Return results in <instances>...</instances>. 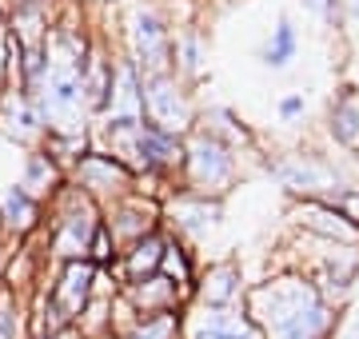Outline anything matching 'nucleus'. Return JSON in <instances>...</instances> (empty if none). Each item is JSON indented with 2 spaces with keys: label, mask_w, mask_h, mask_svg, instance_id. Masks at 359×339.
<instances>
[{
  "label": "nucleus",
  "mask_w": 359,
  "mask_h": 339,
  "mask_svg": "<svg viewBox=\"0 0 359 339\" xmlns=\"http://www.w3.org/2000/svg\"><path fill=\"white\" fill-rule=\"evenodd\" d=\"M40 228H44V200L25 192L20 184L4 188V196H0V244L13 248V244L36 240Z\"/></svg>",
  "instance_id": "ddd939ff"
},
{
  "label": "nucleus",
  "mask_w": 359,
  "mask_h": 339,
  "mask_svg": "<svg viewBox=\"0 0 359 339\" xmlns=\"http://www.w3.org/2000/svg\"><path fill=\"white\" fill-rule=\"evenodd\" d=\"M292 223L311 240H332V244H351L359 248V223H351L332 200L323 196H299L292 204Z\"/></svg>",
  "instance_id": "9d476101"
},
{
  "label": "nucleus",
  "mask_w": 359,
  "mask_h": 339,
  "mask_svg": "<svg viewBox=\"0 0 359 339\" xmlns=\"http://www.w3.org/2000/svg\"><path fill=\"white\" fill-rule=\"evenodd\" d=\"M355 13H359V0H355Z\"/></svg>",
  "instance_id": "2f4dec72"
},
{
  "label": "nucleus",
  "mask_w": 359,
  "mask_h": 339,
  "mask_svg": "<svg viewBox=\"0 0 359 339\" xmlns=\"http://www.w3.org/2000/svg\"><path fill=\"white\" fill-rule=\"evenodd\" d=\"M0 96H4V92H0Z\"/></svg>",
  "instance_id": "72a5a7b5"
},
{
  "label": "nucleus",
  "mask_w": 359,
  "mask_h": 339,
  "mask_svg": "<svg viewBox=\"0 0 359 339\" xmlns=\"http://www.w3.org/2000/svg\"><path fill=\"white\" fill-rule=\"evenodd\" d=\"M65 180H68V172L60 168L48 152H40V148H28L25 152V168H20V180H16L25 192H32L36 200L48 204V200L65 188Z\"/></svg>",
  "instance_id": "a211bd4d"
},
{
  "label": "nucleus",
  "mask_w": 359,
  "mask_h": 339,
  "mask_svg": "<svg viewBox=\"0 0 359 339\" xmlns=\"http://www.w3.org/2000/svg\"><path fill=\"white\" fill-rule=\"evenodd\" d=\"M16 4H40V0H13V8H16Z\"/></svg>",
  "instance_id": "c85d7f7f"
},
{
  "label": "nucleus",
  "mask_w": 359,
  "mask_h": 339,
  "mask_svg": "<svg viewBox=\"0 0 359 339\" xmlns=\"http://www.w3.org/2000/svg\"><path fill=\"white\" fill-rule=\"evenodd\" d=\"M144 120H152V124L176 132V136H188L196 128L192 92H188V84L176 72L144 76Z\"/></svg>",
  "instance_id": "39448f33"
},
{
  "label": "nucleus",
  "mask_w": 359,
  "mask_h": 339,
  "mask_svg": "<svg viewBox=\"0 0 359 339\" xmlns=\"http://www.w3.org/2000/svg\"><path fill=\"white\" fill-rule=\"evenodd\" d=\"M128 56H132V64L140 68L144 76L172 72V28L164 25V16L160 13H152V8L132 13Z\"/></svg>",
  "instance_id": "0eeeda50"
},
{
  "label": "nucleus",
  "mask_w": 359,
  "mask_h": 339,
  "mask_svg": "<svg viewBox=\"0 0 359 339\" xmlns=\"http://www.w3.org/2000/svg\"><path fill=\"white\" fill-rule=\"evenodd\" d=\"M4 20H8V16H4V8H0V28H4Z\"/></svg>",
  "instance_id": "c756f323"
},
{
  "label": "nucleus",
  "mask_w": 359,
  "mask_h": 339,
  "mask_svg": "<svg viewBox=\"0 0 359 339\" xmlns=\"http://www.w3.org/2000/svg\"><path fill=\"white\" fill-rule=\"evenodd\" d=\"M347 339H355V335H347Z\"/></svg>",
  "instance_id": "473e14b6"
},
{
  "label": "nucleus",
  "mask_w": 359,
  "mask_h": 339,
  "mask_svg": "<svg viewBox=\"0 0 359 339\" xmlns=\"http://www.w3.org/2000/svg\"><path fill=\"white\" fill-rule=\"evenodd\" d=\"M116 256H120V244L112 240V228H108V223H104V216H100V223H96V232H92V240H88V256H84V260H88L92 268L112 272Z\"/></svg>",
  "instance_id": "393cba45"
},
{
  "label": "nucleus",
  "mask_w": 359,
  "mask_h": 339,
  "mask_svg": "<svg viewBox=\"0 0 359 339\" xmlns=\"http://www.w3.org/2000/svg\"><path fill=\"white\" fill-rule=\"evenodd\" d=\"M92 144H96V136H92L88 120H80V124H52V128H44V136H40V152H48L60 168H72L84 152H88Z\"/></svg>",
  "instance_id": "f3484780"
},
{
  "label": "nucleus",
  "mask_w": 359,
  "mask_h": 339,
  "mask_svg": "<svg viewBox=\"0 0 359 339\" xmlns=\"http://www.w3.org/2000/svg\"><path fill=\"white\" fill-rule=\"evenodd\" d=\"M304 4H308L311 13H320L327 25H335V20H339V0H304Z\"/></svg>",
  "instance_id": "bb28decb"
},
{
  "label": "nucleus",
  "mask_w": 359,
  "mask_h": 339,
  "mask_svg": "<svg viewBox=\"0 0 359 339\" xmlns=\"http://www.w3.org/2000/svg\"><path fill=\"white\" fill-rule=\"evenodd\" d=\"M104 208L92 204L80 188L65 180V188L44 204V228H40V248L48 256V263H68L88 256V240L100 223Z\"/></svg>",
  "instance_id": "f03ea898"
},
{
  "label": "nucleus",
  "mask_w": 359,
  "mask_h": 339,
  "mask_svg": "<svg viewBox=\"0 0 359 339\" xmlns=\"http://www.w3.org/2000/svg\"><path fill=\"white\" fill-rule=\"evenodd\" d=\"M92 284H96V268L88 260H68V263H52L44 275V291L48 300L65 312L68 324H76V315L84 312V303L92 300Z\"/></svg>",
  "instance_id": "f8f14e48"
},
{
  "label": "nucleus",
  "mask_w": 359,
  "mask_h": 339,
  "mask_svg": "<svg viewBox=\"0 0 359 339\" xmlns=\"http://www.w3.org/2000/svg\"><path fill=\"white\" fill-rule=\"evenodd\" d=\"M295 48H299V36H295L292 20H280V25L271 28V40L259 48V60L268 68H287V60L295 56Z\"/></svg>",
  "instance_id": "5701e85b"
},
{
  "label": "nucleus",
  "mask_w": 359,
  "mask_h": 339,
  "mask_svg": "<svg viewBox=\"0 0 359 339\" xmlns=\"http://www.w3.org/2000/svg\"><path fill=\"white\" fill-rule=\"evenodd\" d=\"M0 256H4V244H0Z\"/></svg>",
  "instance_id": "7c9ffc66"
},
{
  "label": "nucleus",
  "mask_w": 359,
  "mask_h": 339,
  "mask_svg": "<svg viewBox=\"0 0 359 339\" xmlns=\"http://www.w3.org/2000/svg\"><path fill=\"white\" fill-rule=\"evenodd\" d=\"M0 339H28V296L0 284Z\"/></svg>",
  "instance_id": "4be33fe9"
},
{
  "label": "nucleus",
  "mask_w": 359,
  "mask_h": 339,
  "mask_svg": "<svg viewBox=\"0 0 359 339\" xmlns=\"http://www.w3.org/2000/svg\"><path fill=\"white\" fill-rule=\"evenodd\" d=\"M240 152L224 144L216 132H208L196 124L188 136H184V164H180V188L188 192H204V196H224L231 184H236V172H240Z\"/></svg>",
  "instance_id": "7ed1b4c3"
},
{
  "label": "nucleus",
  "mask_w": 359,
  "mask_h": 339,
  "mask_svg": "<svg viewBox=\"0 0 359 339\" xmlns=\"http://www.w3.org/2000/svg\"><path fill=\"white\" fill-rule=\"evenodd\" d=\"M204 60H208V44L196 28H184L180 36H172V72L180 80H196L204 72Z\"/></svg>",
  "instance_id": "412c9836"
},
{
  "label": "nucleus",
  "mask_w": 359,
  "mask_h": 339,
  "mask_svg": "<svg viewBox=\"0 0 359 339\" xmlns=\"http://www.w3.org/2000/svg\"><path fill=\"white\" fill-rule=\"evenodd\" d=\"M268 172L276 176V180L287 188V196H332L335 188H344L339 184V172L327 164V160H320V156H287V160H271L268 164Z\"/></svg>",
  "instance_id": "9b49d317"
},
{
  "label": "nucleus",
  "mask_w": 359,
  "mask_h": 339,
  "mask_svg": "<svg viewBox=\"0 0 359 339\" xmlns=\"http://www.w3.org/2000/svg\"><path fill=\"white\" fill-rule=\"evenodd\" d=\"M164 240H168V228H156V232H148V235H140V240H132V244L120 248L116 268H112V275L120 279V287L160 272V260H164Z\"/></svg>",
  "instance_id": "dca6fc26"
},
{
  "label": "nucleus",
  "mask_w": 359,
  "mask_h": 339,
  "mask_svg": "<svg viewBox=\"0 0 359 339\" xmlns=\"http://www.w3.org/2000/svg\"><path fill=\"white\" fill-rule=\"evenodd\" d=\"M200 251H196V244H188V240H180L176 232H168L164 240V260H160V275H168V279H176L188 296H192V284L196 275H200Z\"/></svg>",
  "instance_id": "6ab92c4d"
},
{
  "label": "nucleus",
  "mask_w": 359,
  "mask_h": 339,
  "mask_svg": "<svg viewBox=\"0 0 359 339\" xmlns=\"http://www.w3.org/2000/svg\"><path fill=\"white\" fill-rule=\"evenodd\" d=\"M104 223L112 228V240L124 248L132 240L164 228V200L160 196H148V192H132V196L116 200L104 208Z\"/></svg>",
  "instance_id": "1a4fd4ad"
},
{
  "label": "nucleus",
  "mask_w": 359,
  "mask_h": 339,
  "mask_svg": "<svg viewBox=\"0 0 359 339\" xmlns=\"http://www.w3.org/2000/svg\"><path fill=\"white\" fill-rule=\"evenodd\" d=\"M184 339H259L244 307H188Z\"/></svg>",
  "instance_id": "4468645a"
},
{
  "label": "nucleus",
  "mask_w": 359,
  "mask_h": 339,
  "mask_svg": "<svg viewBox=\"0 0 359 339\" xmlns=\"http://www.w3.org/2000/svg\"><path fill=\"white\" fill-rule=\"evenodd\" d=\"M219 220H224V196H204V192H188V188H172L164 196V228L188 244L219 228Z\"/></svg>",
  "instance_id": "423d86ee"
},
{
  "label": "nucleus",
  "mask_w": 359,
  "mask_h": 339,
  "mask_svg": "<svg viewBox=\"0 0 359 339\" xmlns=\"http://www.w3.org/2000/svg\"><path fill=\"white\" fill-rule=\"evenodd\" d=\"M0 136L4 140L20 144V148H36L40 136H44V120H40L36 104L28 92H16V88H4L0 96Z\"/></svg>",
  "instance_id": "2eb2a0df"
},
{
  "label": "nucleus",
  "mask_w": 359,
  "mask_h": 339,
  "mask_svg": "<svg viewBox=\"0 0 359 339\" xmlns=\"http://www.w3.org/2000/svg\"><path fill=\"white\" fill-rule=\"evenodd\" d=\"M327 132H332L335 144H344V148H359V100H355V92H351V88H344L332 100Z\"/></svg>",
  "instance_id": "aec40b11"
},
{
  "label": "nucleus",
  "mask_w": 359,
  "mask_h": 339,
  "mask_svg": "<svg viewBox=\"0 0 359 339\" xmlns=\"http://www.w3.org/2000/svg\"><path fill=\"white\" fill-rule=\"evenodd\" d=\"M112 307L116 300H108V296H92L88 303H84V312L76 315V324L88 339H100V335H112Z\"/></svg>",
  "instance_id": "b1692460"
},
{
  "label": "nucleus",
  "mask_w": 359,
  "mask_h": 339,
  "mask_svg": "<svg viewBox=\"0 0 359 339\" xmlns=\"http://www.w3.org/2000/svg\"><path fill=\"white\" fill-rule=\"evenodd\" d=\"M68 184L80 188V192H84L92 204H100V208L132 196V192H140V176H136L120 156H112L108 148H100V144H92L88 152L68 168Z\"/></svg>",
  "instance_id": "20e7f679"
},
{
  "label": "nucleus",
  "mask_w": 359,
  "mask_h": 339,
  "mask_svg": "<svg viewBox=\"0 0 359 339\" xmlns=\"http://www.w3.org/2000/svg\"><path fill=\"white\" fill-rule=\"evenodd\" d=\"M244 312L259 339H335L344 324V307L323 300L299 268H280L259 284H248Z\"/></svg>",
  "instance_id": "f257e3e1"
},
{
  "label": "nucleus",
  "mask_w": 359,
  "mask_h": 339,
  "mask_svg": "<svg viewBox=\"0 0 359 339\" xmlns=\"http://www.w3.org/2000/svg\"><path fill=\"white\" fill-rule=\"evenodd\" d=\"M276 112H280V120H287V124H292V120H299L304 112H308V100H304V92H287L280 104H276Z\"/></svg>",
  "instance_id": "a878e982"
},
{
  "label": "nucleus",
  "mask_w": 359,
  "mask_h": 339,
  "mask_svg": "<svg viewBox=\"0 0 359 339\" xmlns=\"http://www.w3.org/2000/svg\"><path fill=\"white\" fill-rule=\"evenodd\" d=\"M244 296H248V279H244V263L236 256L200 263V275L192 284V307H244Z\"/></svg>",
  "instance_id": "6e6552de"
},
{
  "label": "nucleus",
  "mask_w": 359,
  "mask_h": 339,
  "mask_svg": "<svg viewBox=\"0 0 359 339\" xmlns=\"http://www.w3.org/2000/svg\"><path fill=\"white\" fill-rule=\"evenodd\" d=\"M52 339H88V335H84L80 327H72V324H68L65 331H56V335H52Z\"/></svg>",
  "instance_id": "cd10ccee"
}]
</instances>
